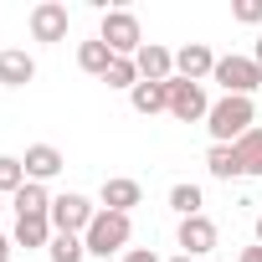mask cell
Masks as SVG:
<instances>
[{"label":"cell","instance_id":"cell-1","mask_svg":"<svg viewBox=\"0 0 262 262\" xmlns=\"http://www.w3.org/2000/svg\"><path fill=\"white\" fill-rule=\"evenodd\" d=\"M206 128H211V144H236L242 134L257 128V103L252 98H216Z\"/></svg>","mask_w":262,"mask_h":262},{"label":"cell","instance_id":"cell-2","mask_svg":"<svg viewBox=\"0 0 262 262\" xmlns=\"http://www.w3.org/2000/svg\"><path fill=\"white\" fill-rule=\"evenodd\" d=\"M128 236H134V221H128L123 211H98V216H93V226L82 231L88 257H118V252L128 247Z\"/></svg>","mask_w":262,"mask_h":262},{"label":"cell","instance_id":"cell-3","mask_svg":"<svg viewBox=\"0 0 262 262\" xmlns=\"http://www.w3.org/2000/svg\"><path fill=\"white\" fill-rule=\"evenodd\" d=\"M211 82H221V98H252L262 93V67L252 57H216Z\"/></svg>","mask_w":262,"mask_h":262},{"label":"cell","instance_id":"cell-4","mask_svg":"<svg viewBox=\"0 0 262 262\" xmlns=\"http://www.w3.org/2000/svg\"><path fill=\"white\" fill-rule=\"evenodd\" d=\"M98 41L113 52V57H139L144 47V31H139V16L134 11H103V26H98Z\"/></svg>","mask_w":262,"mask_h":262},{"label":"cell","instance_id":"cell-5","mask_svg":"<svg viewBox=\"0 0 262 262\" xmlns=\"http://www.w3.org/2000/svg\"><path fill=\"white\" fill-rule=\"evenodd\" d=\"M170 113L180 123H206L211 118V98H206V82H185V77H170Z\"/></svg>","mask_w":262,"mask_h":262},{"label":"cell","instance_id":"cell-6","mask_svg":"<svg viewBox=\"0 0 262 262\" xmlns=\"http://www.w3.org/2000/svg\"><path fill=\"white\" fill-rule=\"evenodd\" d=\"M93 216H98V206H93L88 195H77V190H67V195H57V201H52V231L82 236V231L93 226Z\"/></svg>","mask_w":262,"mask_h":262},{"label":"cell","instance_id":"cell-7","mask_svg":"<svg viewBox=\"0 0 262 262\" xmlns=\"http://www.w3.org/2000/svg\"><path fill=\"white\" fill-rule=\"evenodd\" d=\"M67 26H72V16H67V6L62 0H41V6H31V41H67Z\"/></svg>","mask_w":262,"mask_h":262},{"label":"cell","instance_id":"cell-8","mask_svg":"<svg viewBox=\"0 0 262 262\" xmlns=\"http://www.w3.org/2000/svg\"><path fill=\"white\" fill-rule=\"evenodd\" d=\"M175 242H180V252H185V257H206V252H216L221 231H216V221L201 211V216H185V221H180Z\"/></svg>","mask_w":262,"mask_h":262},{"label":"cell","instance_id":"cell-9","mask_svg":"<svg viewBox=\"0 0 262 262\" xmlns=\"http://www.w3.org/2000/svg\"><path fill=\"white\" fill-rule=\"evenodd\" d=\"M216 72V52L206 47V41H185L180 52H175V77H185V82H206Z\"/></svg>","mask_w":262,"mask_h":262},{"label":"cell","instance_id":"cell-10","mask_svg":"<svg viewBox=\"0 0 262 262\" xmlns=\"http://www.w3.org/2000/svg\"><path fill=\"white\" fill-rule=\"evenodd\" d=\"M144 201V185L139 180H128V175H113V180H103V190H98V211H134Z\"/></svg>","mask_w":262,"mask_h":262},{"label":"cell","instance_id":"cell-11","mask_svg":"<svg viewBox=\"0 0 262 262\" xmlns=\"http://www.w3.org/2000/svg\"><path fill=\"white\" fill-rule=\"evenodd\" d=\"M134 67H139V82H170L175 77V52L160 47V41H144L139 57H134Z\"/></svg>","mask_w":262,"mask_h":262},{"label":"cell","instance_id":"cell-12","mask_svg":"<svg viewBox=\"0 0 262 262\" xmlns=\"http://www.w3.org/2000/svg\"><path fill=\"white\" fill-rule=\"evenodd\" d=\"M21 165H26V180H36V185H47V180H57V175L67 170V160H62L57 144H31Z\"/></svg>","mask_w":262,"mask_h":262},{"label":"cell","instance_id":"cell-13","mask_svg":"<svg viewBox=\"0 0 262 262\" xmlns=\"http://www.w3.org/2000/svg\"><path fill=\"white\" fill-rule=\"evenodd\" d=\"M36 77V57L21 52V47H6L0 52V88H26Z\"/></svg>","mask_w":262,"mask_h":262},{"label":"cell","instance_id":"cell-14","mask_svg":"<svg viewBox=\"0 0 262 262\" xmlns=\"http://www.w3.org/2000/svg\"><path fill=\"white\" fill-rule=\"evenodd\" d=\"M52 216H16V247H26V252H36V247H52Z\"/></svg>","mask_w":262,"mask_h":262},{"label":"cell","instance_id":"cell-15","mask_svg":"<svg viewBox=\"0 0 262 262\" xmlns=\"http://www.w3.org/2000/svg\"><path fill=\"white\" fill-rule=\"evenodd\" d=\"M52 190L47 185H36V180H26L16 195H11V206H16V216H52Z\"/></svg>","mask_w":262,"mask_h":262},{"label":"cell","instance_id":"cell-16","mask_svg":"<svg viewBox=\"0 0 262 262\" xmlns=\"http://www.w3.org/2000/svg\"><path fill=\"white\" fill-rule=\"evenodd\" d=\"M128 103H134V113H170V82H139L134 93H128Z\"/></svg>","mask_w":262,"mask_h":262},{"label":"cell","instance_id":"cell-17","mask_svg":"<svg viewBox=\"0 0 262 262\" xmlns=\"http://www.w3.org/2000/svg\"><path fill=\"white\" fill-rule=\"evenodd\" d=\"M77 67H82L88 77H103V72L113 67V52H108L98 36H93V41H77Z\"/></svg>","mask_w":262,"mask_h":262},{"label":"cell","instance_id":"cell-18","mask_svg":"<svg viewBox=\"0 0 262 262\" xmlns=\"http://www.w3.org/2000/svg\"><path fill=\"white\" fill-rule=\"evenodd\" d=\"M206 170H211V180H242V160H236V149H231V144H211Z\"/></svg>","mask_w":262,"mask_h":262},{"label":"cell","instance_id":"cell-19","mask_svg":"<svg viewBox=\"0 0 262 262\" xmlns=\"http://www.w3.org/2000/svg\"><path fill=\"white\" fill-rule=\"evenodd\" d=\"M231 149H236V160H242V175H257V180H262V128L242 134Z\"/></svg>","mask_w":262,"mask_h":262},{"label":"cell","instance_id":"cell-20","mask_svg":"<svg viewBox=\"0 0 262 262\" xmlns=\"http://www.w3.org/2000/svg\"><path fill=\"white\" fill-rule=\"evenodd\" d=\"M201 206H206L201 185H190V180L170 185V211H180V221H185V216H201Z\"/></svg>","mask_w":262,"mask_h":262},{"label":"cell","instance_id":"cell-21","mask_svg":"<svg viewBox=\"0 0 262 262\" xmlns=\"http://www.w3.org/2000/svg\"><path fill=\"white\" fill-rule=\"evenodd\" d=\"M47 257H52V262H88V242H82V236L57 231V236H52V247H47Z\"/></svg>","mask_w":262,"mask_h":262},{"label":"cell","instance_id":"cell-22","mask_svg":"<svg viewBox=\"0 0 262 262\" xmlns=\"http://www.w3.org/2000/svg\"><path fill=\"white\" fill-rule=\"evenodd\" d=\"M103 82L118 88V93H134V88H139V67H134V57H113V67L103 72Z\"/></svg>","mask_w":262,"mask_h":262},{"label":"cell","instance_id":"cell-23","mask_svg":"<svg viewBox=\"0 0 262 262\" xmlns=\"http://www.w3.org/2000/svg\"><path fill=\"white\" fill-rule=\"evenodd\" d=\"M26 185V165L16 155H0V195H16Z\"/></svg>","mask_w":262,"mask_h":262},{"label":"cell","instance_id":"cell-24","mask_svg":"<svg viewBox=\"0 0 262 262\" xmlns=\"http://www.w3.org/2000/svg\"><path fill=\"white\" fill-rule=\"evenodd\" d=\"M231 16H236L242 26H257V21H262V0H236V6H231Z\"/></svg>","mask_w":262,"mask_h":262},{"label":"cell","instance_id":"cell-25","mask_svg":"<svg viewBox=\"0 0 262 262\" xmlns=\"http://www.w3.org/2000/svg\"><path fill=\"white\" fill-rule=\"evenodd\" d=\"M118 262H160V252H149V247H128Z\"/></svg>","mask_w":262,"mask_h":262},{"label":"cell","instance_id":"cell-26","mask_svg":"<svg viewBox=\"0 0 262 262\" xmlns=\"http://www.w3.org/2000/svg\"><path fill=\"white\" fill-rule=\"evenodd\" d=\"M236 262H262V247H242V252H236Z\"/></svg>","mask_w":262,"mask_h":262},{"label":"cell","instance_id":"cell-27","mask_svg":"<svg viewBox=\"0 0 262 262\" xmlns=\"http://www.w3.org/2000/svg\"><path fill=\"white\" fill-rule=\"evenodd\" d=\"M11 252H16V242H11L6 231H0V262H11Z\"/></svg>","mask_w":262,"mask_h":262},{"label":"cell","instance_id":"cell-28","mask_svg":"<svg viewBox=\"0 0 262 262\" xmlns=\"http://www.w3.org/2000/svg\"><path fill=\"white\" fill-rule=\"evenodd\" d=\"M252 62H257V67H262V36H257V47H252Z\"/></svg>","mask_w":262,"mask_h":262},{"label":"cell","instance_id":"cell-29","mask_svg":"<svg viewBox=\"0 0 262 262\" xmlns=\"http://www.w3.org/2000/svg\"><path fill=\"white\" fill-rule=\"evenodd\" d=\"M170 262H195V257H185V252H180V257H170Z\"/></svg>","mask_w":262,"mask_h":262},{"label":"cell","instance_id":"cell-30","mask_svg":"<svg viewBox=\"0 0 262 262\" xmlns=\"http://www.w3.org/2000/svg\"><path fill=\"white\" fill-rule=\"evenodd\" d=\"M257 247H262V216H257Z\"/></svg>","mask_w":262,"mask_h":262}]
</instances>
